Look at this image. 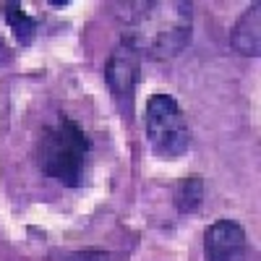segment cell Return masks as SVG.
Masks as SVG:
<instances>
[{
    "label": "cell",
    "instance_id": "6da1fadb",
    "mask_svg": "<svg viewBox=\"0 0 261 261\" xmlns=\"http://www.w3.org/2000/svg\"><path fill=\"white\" fill-rule=\"evenodd\" d=\"M123 42L151 58H175L191 42L193 8L180 0L128 3L120 11Z\"/></svg>",
    "mask_w": 261,
    "mask_h": 261
},
{
    "label": "cell",
    "instance_id": "7a4b0ae2",
    "mask_svg": "<svg viewBox=\"0 0 261 261\" xmlns=\"http://www.w3.org/2000/svg\"><path fill=\"white\" fill-rule=\"evenodd\" d=\"M92 151V141L86 130L68 115H58L53 125L42 130L37 141V165L45 175L58 183L76 188L84 183L86 160Z\"/></svg>",
    "mask_w": 261,
    "mask_h": 261
},
{
    "label": "cell",
    "instance_id": "3957f363",
    "mask_svg": "<svg viewBox=\"0 0 261 261\" xmlns=\"http://www.w3.org/2000/svg\"><path fill=\"white\" fill-rule=\"evenodd\" d=\"M144 128L149 146L162 160H178L191 144V130L180 105L170 94H154L146 102Z\"/></svg>",
    "mask_w": 261,
    "mask_h": 261
},
{
    "label": "cell",
    "instance_id": "277c9868",
    "mask_svg": "<svg viewBox=\"0 0 261 261\" xmlns=\"http://www.w3.org/2000/svg\"><path fill=\"white\" fill-rule=\"evenodd\" d=\"M139 53L134 47H128L125 42L120 47H115V53L110 55L105 65V81L110 86L113 97L118 99L120 110L130 113V105H134V92H136V84H139Z\"/></svg>",
    "mask_w": 261,
    "mask_h": 261
},
{
    "label": "cell",
    "instance_id": "5b68a950",
    "mask_svg": "<svg viewBox=\"0 0 261 261\" xmlns=\"http://www.w3.org/2000/svg\"><path fill=\"white\" fill-rule=\"evenodd\" d=\"M246 230L232 220H217L204 232V261H246Z\"/></svg>",
    "mask_w": 261,
    "mask_h": 261
},
{
    "label": "cell",
    "instance_id": "8992f818",
    "mask_svg": "<svg viewBox=\"0 0 261 261\" xmlns=\"http://www.w3.org/2000/svg\"><path fill=\"white\" fill-rule=\"evenodd\" d=\"M232 45L243 55H258V3H253L232 29Z\"/></svg>",
    "mask_w": 261,
    "mask_h": 261
},
{
    "label": "cell",
    "instance_id": "52a82bcc",
    "mask_svg": "<svg viewBox=\"0 0 261 261\" xmlns=\"http://www.w3.org/2000/svg\"><path fill=\"white\" fill-rule=\"evenodd\" d=\"M3 13H6V21L13 32V37L21 42V45H29L37 34V18H32L18 3H6L3 6Z\"/></svg>",
    "mask_w": 261,
    "mask_h": 261
},
{
    "label": "cell",
    "instance_id": "ba28073f",
    "mask_svg": "<svg viewBox=\"0 0 261 261\" xmlns=\"http://www.w3.org/2000/svg\"><path fill=\"white\" fill-rule=\"evenodd\" d=\"M201 199H204V180H201V175H188V178H183L175 186V206H178V212H183V214L196 212L201 206Z\"/></svg>",
    "mask_w": 261,
    "mask_h": 261
},
{
    "label": "cell",
    "instance_id": "9c48e42d",
    "mask_svg": "<svg viewBox=\"0 0 261 261\" xmlns=\"http://www.w3.org/2000/svg\"><path fill=\"white\" fill-rule=\"evenodd\" d=\"M65 261H107V253L102 251H84V253H68Z\"/></svg>",
    "mask_w": 261,
    "mask_h": 261
},
{
    "label": "cell",
    "instance_id": "30bf717a",
    "mask_svg": "<svg viewBox=\"0 0 261 261\" xmlns=\"http://www.w3.org/2000/svg\"><path fill=\"white\" fill-rule=\"evenodd\" d=\"M0 58H3V45H0Z\"/></svg>",
    "mask_w": 261,
    "mask_h": 261
}]
</instances>
